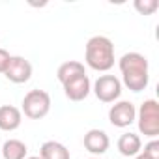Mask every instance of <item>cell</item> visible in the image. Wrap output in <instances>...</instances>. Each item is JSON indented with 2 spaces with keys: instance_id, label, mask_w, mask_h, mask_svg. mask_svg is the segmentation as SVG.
<instances>
[{
  "instance_id": "obj_1",
  "label": "cell",
  "mask_w": 159,
  "mask_h": 159,
  "mask_svg": "<svg viewBox=\"0 0 159 159\" xmlns=\"http://www.w3.org/2000/svg\"><path fill=\"white\" fill-rule=\"evenodd\" d=\"M118 67L122 71V81L131 92H142L148 86L150 75H148V60L140 52H125Z\"/></svg>"
},
{
  "instance_id": "obj_2",
  "label": "cell",
  "mask_w": 159,
  "mask_h": 159,
  "mask_svg": "<svg viewBox=\"0 0 159 159\" xmlns=\"http://www.w3.org/2000/svg\"><path fill=\"white\" fill-rule=\"evenodd\" d=\"M84 60L96 71H109L114 66V45L107 36H94L86 41Z\"/></svg>"
},
{
  "instance_id": "obj_3",
  "label": "cell",
  "mask_w": 159,
  "mask_h": 159,
  "mask_svg": "<svg viewBox=\"0 0 159 159\" xmlns=\"http://www.w3.org/2000/svg\"><path fill=\"white\" fill-rule=\"evenodd\" d=\"M139 131L144 137L155 139L159 135V103L155 99H146L137 112Z\"/></svg>"
},
{
  "instance_id": "obj_4",
  "label": "cell",
  "mask_w": 159,
  "mask_h": 159,
  "mask_svg": "<svg viewBox=\"0 0 159 159\" xmlns=\"http://www.w3.org/2000/svg\"><path fill=\"white\" fill-rule=\"evenodd\" d=\"M51 111V96L45 90H30L23 99V112L30 120H41Z\"/></svg>"
},
{
  "instance_id": "obj_5",
  "label": "cell",
  "mask_w": 159,
  "mask_h": 159,
  "mask_svg": "<svg viewBox=\"0 0 159 159\" xmlns=\"http://www.w3.org/2000/svg\"><path fill=\"white\" fill-rule=\"evenodd\" d=\"M94 94L103 103H114L122 96V83L114 75H101L94 83Z\"/></svg>"
},
{
  "instance_id": "obj_6",
  "label": "cell",
  "mask_w": 159,
  "mask_h": 159,
  "mask_svg": "<svg viewBox=\"0 0 159 159\" xmlns=\"http://www.w3.org/2000/svg\"><path fill=\"white\" fill-rule=\"evenodd\" d=\"M137 120V109L131 101H118L109 111V122L114 127H129Z\"/></svg>"
},
{
  "instance_id": "obj_7",
  "label": "cell",
  "mask_w": 159,
  "mask_h": 159,
  "mask_svg": "<svg viewBox=\"0 0 159 159\" xmlns=\"http://www.w3.org/2000/svg\"><path fill=\"white\" fill-rule=\"evenodd\" d=\"M4 75L8 81H11L15 84H23V83L30 81V77H32V64L23 56H11L10 66Z\"/></svg>"
},
{
  "instance_id": "obj_8",
  "label": "cell",
  "mask_w": 159,
  "mask_h": 159,
  "mask_svg": "<svg viewBox=\"0 0 159 159\" xmlns=\"http://www.w3.org/2000/svg\"><path fill=\"white\" fill-rule=\"evenodd\" d=\"M62 86H64L66 98L71 99V101H83V99H86L88 94H90V90H92L88 75H81V77L73 79V81H69V83H66Z\"/></svg>"
},
{
  "instance_id": "obj_9",
  "label": "cell",
  "mask_w": 159,
  "mask_h": 159,
  "mask_svg": "<svg viewBox=\"0 0 159 159\" xmlns=\"http://www.w3.org/2000/svg\"><path fill=\"white\" fill-rule=\"evenodd\" d=\"M109 135L101 129H90L86 135H84V148L94 153V155H101L109 150Z\"/></svg>"
},
{
  "instance_id": "obj_10",
  "label": "cell",
  "mask_w": 159,
  "mask_h": 159,
  "mask_svg": "<svg viewBox=\"0 0 159 159\" xmlns=\"http://www.w3.org/2000/svg\"><path fill=\"white\" fill-rule=\"evenodd\" d=\"M23 122V112L13 105L0 107V129L2 131H15Z\"/></svg>"
},
{
  "instance_id": "obj_11",
  "label": "cell",
  "mask_w": 159,
  "mask_h": 159,
  "mask_svg": "<svg viewBox=\"0 0 159 159\" xmlns=\"http://www.w3.org/2000/svg\"><path fill=\"white\" fill-rule=\"evenodd\" d=\"M142 150V140L137 133H124L118 139V152L125 157H135Z\"/></svg>"
},
{
  "instance_id": "obj_12",
  "label": "cell",
  "mask_w": 159,
  "mask_h": 159,
  "mask_svg": "<svg viewBox=\"0 0 159 159\" xmlns=\"http://www.w3.org/2000/svg\"><path fill=\"white\" fill-rule=\"evenodd\" d=\"M81 75H86V71H84V64L77 62V60L64 62V64L58 67V71H56V77H58V81H60L62 84L73 81V79L81 77Z\"/></svg>"
},
{
  "instance_id": "obj_13",
  "label": "cell",
  "mask_w": 159,
  "mask_h": 159,
  "mask_svg": "<svg viewBox=\"0 0 159 159\" xmlns=\"http://www.w3.org/2000/svg\"><path fill=\"white\" fill-rule=\"evenodd\" d=\"M39 157L41 159H71L69 150L62 142H56V140L43 142L41 150H39Z\"/></svg>"
},
{
  "instance_id": "obj_14",
  "label": "cell",
  "mask_w": 159,
  "mask_h": 159,
  "mask_svg": "<svg viewBox=\"0 0 159 159\" xmlns=\"http://www.w3.org/2000/svg\"><path fill=\"white\" fill-rule=\"evenodd\" d=\"M0 153H2L4 159H26L28 148L23 140L17 139H10L4 142V146L0 148Z\"/></svg>"
},
{
  "instance_id": "obj_15",
  "label": "cell",
  "mask_w": 159,
  "mask_h": 159,
  "mask_svg": "<svg viewBox=\"0 0 159 159\" xmlns=\"http://www.w3.org/2000/svg\"><path fill=\"white\" fill-rule=\"evenodd\" d=\"M135 10L140 13V15H152L157 11L159 8V2L157 0H135Z\"/></svg>"
},
{
  "instance_id": "obj_16",
  "label": "cell",
  "mask_w": 159,
  "mask_h": 159,
  "mask_svg": "<svg viewBox=\"0 0 159 159\" xmlns=\"http://www.w3.org/2000/svg\"><path fill=\"white\" fill-rule=\"evenodd\" d=\"M148 159H159V140L152 139L146 146H144V152H142Z\"/></svg>"
},
{
  "instance_id": "obj_17",
  "label": "cell",
  "mask_w": 159,
  "mask_h": 159,
  "mask_svg": "<svg viewBox=\"0 0 159 159\" xmlns=\"http://www.w3.org/2000/svg\"><path fill=\"white\" fill-rule=\"evenodd\" d=\"M10 60H11V54L6 49H0V73H6V69L10 66Z\"/></svg>"
},
{
  "instance_id": "obj_18",
  "label": "cell",
  "mask_w": 159,
  "mask_h": 159,
  "mask_svg": "<svg viewBox=\"0 0 159 159\" xmlns=\"http://www.w3.org/2000/svg\"><path fill=\"white\" fill-rule=\"evenodd\" d=\"M135 159H148V157H146V155H144V153H142V152H140V153H139V155H135Z\"/></svg>"
},
{
  "instance_id": "obj_19",
  "label": "cell",
  "mask_w": 159,
  "mask_h": 159,
  "mask_svg": "<svg viewBox=\"0 0 159 159\" xmlns=\"http://www.w3.org/2000/svg\"><path fill=\"white\" fill-rule=\"evenodd\" d=\"M26 159H41L39 155H32V157H26Z\"/></svg>"
},
{
  "instance_id": "obj_20",
  "label": "cell",
  "mask_w": 159,
  "mask_h": 159,
  "mask_svg": "<svg viewBox=\"0 0 159 159\" xmlns=\"http://www.w3.org/2000/svg\"><path fill=\"white\" fill-rule=\"evenodd\" d=\"M90 159H99V157H90Z\"/></svg>"
}]
</instances>
